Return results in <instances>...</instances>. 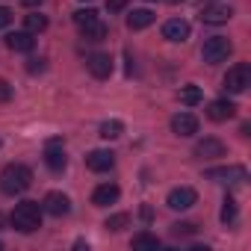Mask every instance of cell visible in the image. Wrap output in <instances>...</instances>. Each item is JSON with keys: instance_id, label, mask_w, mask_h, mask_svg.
I'll use <instances>...</instances> for the list:
<instances>
[{"instance_id": "cell-33", "label": "cell", "mask_w": 251, "mask_h": 251, "mask_svg": "<svg viewBox=\"0 0 251 251\" xmlns=\"http://www.w3.org/2000/svg\"><path fill=\"white\" fill-rule=\"evenodd\" d=\"M172 3H183V0H172Z\"/></svg>"}, {"instance_id": "cell-30", "label": "cell", "mask_w": 251, "mask_h": 251, "mask_svg": "<svg viewBox=\"0 0 251 251\" xmlns=\"http://www.w3.org/2000/svg\"><path fill=\"white\" fill-rule=\"evenodd\" d=\"M9 24H12V12H9L6 6H0V30L9 27Z\"/></svg>"}, {"instance_id": "cell-25", "label": "cell", "mask_w": 251, "mask_h": 251, "mask_svg": "<svg viewBox=\"0 0 251 251\" xmlns=\"http://www.w3.org/2000/svg\"><path fill=\"white\" fill-rule=\"evenodd\" d=\"M89 42H103L106 39V24H100V21H95L92 27H86V30H80Z\"/></svg>"}, {"instance_id": "cell-12", "label": "cell", "mask_w": 251, "mask_h": 251, "mask_svg": "<svg viewBox=\"0 0 251 251\" xmlns=\"http://www.w3.org/2000/svg\"><path fill=\"white\" fill-rule=\"evenodd\" d=\"M86 65H89L92 77H98V80H106L112 74V56L109 53H92Z\"/></svg>"}, {"instance_id": "cell-22", "label": "cell", "mask_w": 251, "mask_h": 251, "mask_svg": "<svg viewBox=\"0 0 251 251\" xmlns=\"http://www.w3.org/2000/svg\"><path fill=\"white\" fill-rule=\"evenodd\" d=\"M95 21H100V18H98V12H95L92 6H86V9H77V12H74V24H77L80 30H86V27H92Z\"/></svg>"}, {"instance_id": "cell-23", "label": "cell", "mask_w": 251, "mask_h": 251, "mask_svg": "<svg viewBox=\"0 0 251 251\" xmlns=\"http://www.w3.org/2000/svg\"><path fill=\"white\" fill-rule=\"evenodd\" d=\"M177 98H180V103H186V106H195V103H201V89L198 86H183L180 92H177Z\"/></svg>"}, {"instance_id": "cell-29", "label": "cell", "mask_w": 251, "mask_h": 251, "mask_svg": "<svg viewBox=\"0 0 251 251\" xmlns=\"http://www.w3.org/2000/svg\"><path fill=\"white\" fill-rule=\"evenodd\" d=\"M130 0H106V9L109 12H121V9H127Z\"/></svg>"}, {"instance_id": "cell-26", "label": "cell", "mask_w": 251, "mask_h": 251, "mask_svg": "<svg viewBox=\"0 0 251 251\" xmlns=\"http://www.w3.org/2000/svg\"><path fill=\"white\" fill-rule=\"evenodd\" d=\"M222 222H225V225L236 222V201H233L230 195H225V201H222Z\"/></svg>"}, {"instance_id": "cell-16", "label": "cell", "mask_w": 251, "mask_h": 251, "mask_svg": "<svg viewBox=\"0 0 251 251\" xmlns=\"http://www.w3.org/2000/svg\"><path fill=\"white\" fill-rule=\"evenodd\" d=\"M118 195H121V189H118L115 183H100V186L92 192V204H95V207H109V204L118 201Z\"/></svg>"}, {"instance_id": "cell-21", "label": "cell", "mask_w": 251, "mask_h": 251, "mask_svg": "<svg viewBox=\"0 0 251 251\" xmlns=\"http://www.w3.org/2000/svg\"><path fill=\"white\" fill-rule=\"evenodd\" d=\"M24 27H27V33H45V30H48V15L30 12V15L24 18Z\"/></svg>"}, {"instance_id": "cell-20", "label": "cell", "mask_w": 251, "mask_h": 251, "mask_svg": "<svg viewBox=\"0 0 251 251\" xmlns=\"http://www.w3.org/2000/svg\"><path fill=\"white\" fill-rule=\"evenodd\" d=\"M121 133H124V124H121L118 118H109V121L100 124V139H106V142H109V139H118Z\"/></svg>"}, {"instance_id": "cell-1", "label": "cell", "mask_w": 251, "mask_h": 251, "mask_svg": "<svg viewBox=\"0 0 251 251\" xmlns=\"http://www.w3.org/2000/svg\"><path fill=\"white\" fill-rule=\"evenodd\" d=\"M33 186V172L24 163H9L3 172H0V189L6 195H21Z\"/></svg>"}, {"instance_id": "cell-19", "label": "cell", "mask_w": 251, "mask_h": 251, "mask_svg": "<svg viewBox=\"0 0 251 251\" xmlns=\"http://www.w3.org/2000/svg\"><path fill=\"white\" fill-rule=\"evenodd\" d=\"M130 245H133L136 251H157V248H160V239H157L154 233L142 230V233H136V236L130 239Z\"/></svg>"}, {"instance_id": "cell-5", "label": "cell", "mask_w": 251, "mask_h": 251, "mask_svg": "<svg viewBox=\"0 0 251 251\" xmlns=\"http://www.w3.org/2000/svg\"><path fill=\"white\" fill-rule=\"evenodd\" d=\"M195 201H198V192H195L192 186H175V189L169 192V198H166V204H169L172 210H189Z\"/></svg>"}, {"instance_id": "cell-28", "label": "cell", "mask_w": 251, "mask_h": 251, "mask_svg": "<svg viewBox=\"0 0 251 251\" xmlns=\"http://www.w3.org/2000/svg\"><path fill=\"white\" fill-rule=\"evenodd\" d=\"M6 100H12V86L6 80H0V103H6Z\"/></svg>"}, {"instance_id": "cell-2", "label": "cell", "mask_w": 251, "mask_h": 251, "mask_svg": "<svg viewBox=\"0 0 251 251\" xmlns=\"http://www.w3.org/2000/svg\"><path fill=\"white\" fill-rule=\"evenodd\" d=\"M42 213H45V210H42L36 201H21V204L12 210L9 222H12V227H15L18 233H33V230L42 227Z\"/></svg>"}, {"instance_id": "cell-8", "label": "cell", "mask_w": 251, "mask_h": 251, "mask_svg": "<svg viewBox=\"0 0 251 251\" xmlns=\"http://www.w3.org/2000/svg\"><path fill=\"white\" fill-rule=\"evenodd\" d=\"M65 151H62V139H50L48 145H45V166L50 169V172H62L65 169Z\"/></svg>"}, {"instance_id": "cell-18", "label": "cell", "mask_w": 251, "mask_h": 251, "mask_svg": "<svg viewBox=\"0 0 251 251\" xmlns=\"http://www.w3.org/2000/svg\"><path fill=\"white\" fill-rule=\"evenodd\" d=\"M154 24V12L151 9H133L130 15H127V27L130 30H145V27H151Z\"/></svg>"}, {"instance_id": "cell-9", "label": "cell", "mask_w": 251, "mask_h": 251, "mask_svg": "<svg viewBox=\"0 0 251 251\" xmlns=\"http://www.w3.org/2000/svg\"><path fill=\"white\" fill-rule=\"evenodd\" d=\"M112 166H115V154L106 148H95L86 154V169H92V172H109Z\"/></svg>"}, {"instance_id": "cell-14", "label": "cell", "mask_w": 251, "mask_h": 251, "mask_svg": "<svg viewBox=\"0 0 251 251\" xmlns=\"http://www.w3.org/2000/svg\"><path fill=\"white\" fill-rule=\"evenodd\" d=\"M163 39H169V42H186V39H189V24H186L183 18L166 21V24H163Z\"/></svg>"}, {"instance_id": "cell-15", "label": "cell", "mask_w": 251, "mask_h": 251, "mask_svg": "<svg viewBox=\"0 0 251 251\" xmlns=\"http://www.w3.org/2000/svg\"><path fill=\"white\" fill-rule=\"evenodd\" d=\"M207 177H213V180H227V183H245V180H248V175H245V169H242V166L210 169V172H207Z\"/></svg>"}, {"instance_id": "cell-4", "label": "cell", "mask_w": 251, "mask_h": 251, "mask_svg": "<svg viewBox=\"0 0 251 251\" xmlns=\"http://www.w3.org/2000/svg\"><path fill=\"white\" fill-rule=\"evenodd\" d=\"M201 56H204V62H210V65L225 62V59L230 56V42H227L225 36H210V39L204 42V48H201Z\"/></svg>"}, {"instance_id": "cell-3", "label": "cell", "mask_w": 251, "mask_h": 251, "mask_svg": "<svg viewBox=\"0 0 251 251\" xmlns=\"http://www.w3.org/2000/svg\"><path fill=\"white\" fill-rule=\"evenodd\" d=\"M248 86H251V65H248V62L230 65L227 74H225V89H227L230 95H242Z\"/></svg>"}, {"instance_id": "cell-13", "label": "cell", "mask_w": 251, "mask_h": 251, "mask_svg": "<svg viewBox=\"0 0 251 251\" xmlns=\"http://www.w3.org/2000/svg\"><path fill=\"white\" fill-rule=\"evenodd\" d=\"M230 15H233L230 6H204V9H201V24L219 27V24H227Z\"/></svg>"}, {"instance_id": "cell-6", "label": "cell", "mask_w": 251, "mask_h": 251, "mask_svg": "<svg viewBox=\"0 0 251 251\" xmlns=\"http://www.w3.org/2000/svg\"><path fill=\"white\" fill-rule=\"evenodd\" d=\"M42 210L45 213H50V216H68L71 213V198L65 195V192H48L45 195V201H42Z\"/></svg>"}, {"instance_id": "cell-10", "label": "cell", "mask_w": 251, "mask_h": 251, "mask_svg": "<svg viewBox=\"0 0 251 251\" xmlns=\"http://www.w3.org/2000/svg\"><path fill=\"white\" fill-rule=\"evenodd\" d=\"M233 115H236V103L227 100V98L210 100V106H207V118H210V121H227V118H233Z\"/></svg>"}, {"instance_id": "cell-17", "label": "cell", "mask_w": 251, "mask_h": 251, "mask_svg": "<svg viewBox=\"0 0 251 251\" xmlns=\"http://www.w3.org/2000/svg\"><path fill=\"white\" fill-rule=\"evenodd\" d=\"M6 48L9 50H15V53H30L33 48H36V39H33V33H9L6 36Z\"/></svg>"}, {"instance_id": "cell-7", "label": "cell", "mask_w": 251, "mask_h": 251, "mask_svg": "<svg viewBox=\"0 0 251 251\" xmlns=\"http://www.w3.org/2000/svg\"><path fill=\"white\" fill-rule=\"evenodd\" d=\"M192 154H195L198 160H219V157H225V142L216 139V136H207V139H201V142L195 145Z\"/></svg>"}, {"instance_id": "cell-27", "label": "cell", "mask_w": 251, "mask_h": 251, "mask_svg": "<svg viewBox=\"0 0 251 251\" xmlns=\"http://www.w3.org/2000/svg\"><path fill=\"white\" fill-rule=\"evenodd\" d=\"M198 230V225H192V222H177V225H172V233L175 236H192Z\"/></svg>"}, {"instance_id": "cell-36", "label": "cell", "mask_w": 251, "mask_h": 251, "mask_svg": "<svg viewBox=\"0 0 251 251\" xmlns=\"http://www.w3.org/2000/svg\"><path fill=\"white\" fill-rule=\"evenodd\" d=\"M0 248H3V242H0Z\"/></svg>"}, {"instance_id": "cell-34", "label": "cell", "mask_w": 251, "mask_h": 251, "mask_svg": "<svg viewBox=\"0 0 251 251\" xmlns=\"http://www.w3.org/2000/svg\"><path fill=\"white\" fill-rule=\"evenodd\" d=\"M0 225H3V216H0Z\"/></svg>"}, {"instance_id": "cell-31", "label": "cell", "mask_w": 251, "mask_h": 251, "mask_svg": "<svg viewBox=\"0 0 251 251\" xmlns=\"http://www.w3.org/2000/svg\"><path fill=\"white\" fill-rule=\"evenodd\" d=\"M27 71H30V74H42V71H45V59H30Z\"/></svg>"}, {"instance_id": "cell-24", "label": "cell", "mask_w": 251, "mask_h": 251, "mask_svg": "<svg viewBox=\"0 0 251 251\" xmlns=\"http://www.w3.org/2000/svg\"><path fill=\"white\" fill-rule=\"evenodd\" d=\"M127 222H130V216H127V213H115V216H109V219L103 222V227H106V230H112V233H118V230L127 227Z\"/></svg>"}, {"instance_id": "cell-11", "label": "cell", "mask_w": 251, "mask_h": 251, "mask_svg": "<svg viewBox=\"0 0 251 251\" xmlns=\"http://www.w3.org/2000/svg\"><path fill=\"white\" fill-rule=\"evenodd\" d=\"M172 130H175L177 136H195V133H198V118H195L192 112H177V115L172 118Z\"/></svg>"}, {"instance_id": "cell-32", "label": "cell", "mask_w": 251, "mask_h": 251, "mask_svg": "<svg viewBox=\"0 0 251 251\" xmlns=\"http://www.w3.org/2000/svg\"><path fill=\"white\" fill-rule=\"evenodd\" d=\"M21 3H24V6H30V9H36V6H42V3H45V0H21Z\"/></svg>"}, {"instance_id": "cell-35", "label": "cell", "mask_w": 251, "mask_h": 251, "mask_svg": "<svg viewBox=\"0 0 251 251\" xmlns=\"http://www.w3.org/2000/svg\"><path fill=\"white\" fill-rule=\"evenodd\" d=\"M83 3H92V0H83Z\"/></svg>"}]
</instances>
